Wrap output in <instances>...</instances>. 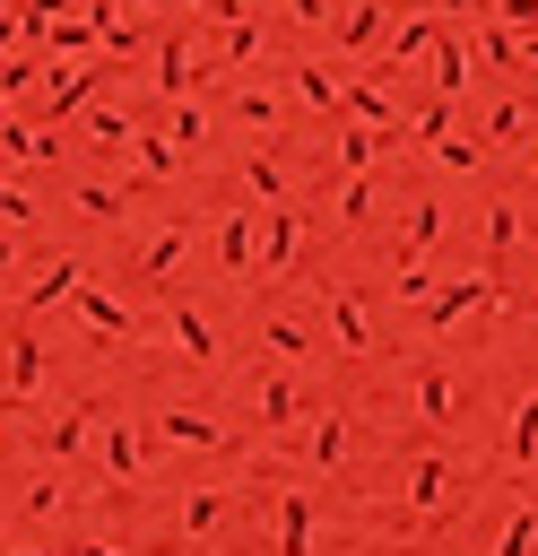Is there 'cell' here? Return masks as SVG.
Segmentation results:
<instances>
[{"instance_id":"obj_7","label":"cell","mask_w":538,"mask_h":556,"mask_svg":"<svg viewBox=\"0 0 538 556\" xmlns=\"http://www.w3.org/2000/svg\"><path fill=\"white\" fill-rule=\"evenodd\" d=\"M17 556H69V547H17Z\"/></svg>"},{"instance_id":"obj_3","label":"cell","mask_w":538,"mask_h":556,"mask_svg":"<svg viewBox=\"0 0 538 556\" xmlns=\"http://www.w3.org/2000/svg\"><path fill=\"white\" fill-rule=\"evenodd\" d=\"M78 313H87V321H95V330H121V313H113V304H104V295H95V287H78Z\"/></svg>"},{"instance_id":"obj_5","label":"cell","mask_w":538,"mask_h":556,"mask_svg":"<svg viewBox=\"0 0 538 556\" xmlns=\"http://www.w3.org/2000/svg\"><path fill=\"white\" fill-rule=\"evenodd\" d=\"M0 217H9V226H26V191H17V182H0Z\"/></svg>"},{"instance_id":"obj_4","label":"cell","mask_w":538,"mask_h":556,"mask_svg":"<svg viewBox=\"0 0 538 556\" xmlns=\"http://www.w3.org/2000/svg\"><path fill=\"white\" fill-rule=\"evenodd\" d=\"M78 434H87V417H78V408H69V417H61V426H52V434H43V443H52V452H78Z\"/></svg>"},{"instance_id":"obj_1","label":"cell","mask_w":538,"mask_h":556,"mask_svg":"<svg viewBox=\"0 0 538 556\" xmlns=\"http://www.w3.org/2000/svg\"><path fill=\"white\" fill-rule=\"evenodd\" d=\"M35 382H43V339H9V391H0V408H26Z\"/></svg>"},{"instance_id":"obj_6","label":"cell","mask_w":538,"mask_h":556,"mask_svg":"<svg viewBox=\"0 0 538 556\" xmlns=\"http://www.w3.org/2000/svg\"><path fill=\"white\" fill-rule=\"evenodd\" d=\"M69 556H113V547H95V539H69Z\"/></svg>"},{"instance_id":"obj_2","label":"cell","mask_w":538,"mask_h":556,"mask_svg":"<svg viewBox=\"0 0 538 556\" xmlns=\"http://www.w3.org/2000/svg\"><path fill=\"white\" fill-rule=\"evenodd\" d=\"M61 295H78V261H52V269L26 287V304H61Z\"/></svg>"}]
</instances>
